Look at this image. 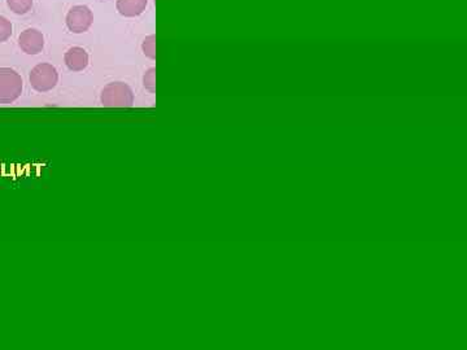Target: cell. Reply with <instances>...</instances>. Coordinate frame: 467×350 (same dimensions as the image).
I'll return each mask as SVG.
<instances>
[{
    "mask_svg": "<svg viewBox=\"0 0 467 350\" xmlns=\"http://www.w3.org/2000/svg\"><path fill=\"white\" fill-rule=\"evenodd\" d=\"M101 104L107 108H129L134 104V94L126 83H110L101 92Z\"/></svg>",
    "mask_w": 467,
    "mask_h": 350,
    "instance_id": "6da1fadb",
    "label": "cell"
},
{
    "mask_svg": "<svg viewBox=\"0 0 467 350\" xmlns=\"http://www.w3.org/2000/svg\"><path fill=\"white\" fill-rule=\"evenodd\" d=\"M22 78L10 68H0V104H10L22 94Z\"/></svg>",
    "mask_w": 467,
    "mask_h": 350,
    "instance_id": "7a4b0ae2",
    "label": "cell"
},
{
    "mask_svg": "<svg viewBox=\"0 0 467 350\" xmlns=\"http://www.w3.org/2000/svg\"><path fill=\"white\" fill-rule=\"evenodd\" d=\"M30 85L38 92H47L58 85L59 74L58 70L47 62L38 64L30 72Z\"/></svg>",
    "mask_w": 467,
    "mask_h": 350,
    "instance_id": "3957f363",
    "label": "cell"
},
{
    "mask_svg": "<svg viewBox=\"0 0 467 350\" xmlns=\"http://www.w3.org/2000/svg\"><path fill=\"white\" fill-rule=\"evenodd\" d=\"M94 22L92 10L87 6H76L67 15V26L74 34L86 33Z\"/></svg>",
    "mask_w": 467,
    "mask_h": 350,
    "instance_id": "277c9868",
    "label": "cell"
},
{
    "mask_svg": "<svg viewBox=\"0 0 467 350\" xmlns=\"http://www.w3.org/2000/svg\"><path fill=\"white\" fill-rule=\"evenodd\" d=\"M19 46L26 55H38L44 49V37L40 30H24L19 37Z\"/></svg>",
    "mask_w": 467,
    "mask_h": 350,
    "instance_id": "5b68a950",
    "label": "cell"
},
{
    "mask_svg": "<svg viewBox=\"0 0 467 350\" xmlns=\"http://www.w3.org/2000/svg\"><path fill=\"white\" fill-rule=\"evenodd\" d=\"M64 60L71 72H82L89 65V53L80 47H71L67 51Z\"/></svg>",
    "mask_w": 467,
    "mask_h": 350,
    "instance_id": "8992f818",
    "label": "cell"
},
{
    "mask_svg": "<svg viewBox=\"0 0 467 350\" xmlns=\"http://www.w3.org/2000/svg\"><path fill=\"white\" fill-rule=\"evenodd\" d=\"M148 0H117V10L125 17L140 16L147 8Z\"/></svg>",
    "mask_w": 467,
    "mask_h": 350,
    "instance_id": "52a82bcc",
    "label": "cell"
},
{
    "mask_svg": "<svg viewBox=\"0 0 467 350\" xmlns=\"http://www.w3.org/2000/svg\"><path fill=\"white\" fill-rule=\"evenodd\" d=\"M7 4L16 15H26L33 8V0H7Z\"/></svg>",
    "mask_w": 467,
    "mask_h": 350,
    "instance_id": "ba28073f",
    "label": "cell"
},
{
    "mask_svg": "<svg viewBox=\"0 0 467 350\" xmlns=\"http://www.w3.org/2000/svg\"><path fill=\"white\" fill-rule=\"evenodd\" d=\"M142 49H143V53L147 58L155 60L156 58V37L155 35H149V37L144 39L143 44H142Z\"/></svg>",
    "mask_w": 467,
    "mask_h": 350,
    "instance_id": "9c48e42d",
    "label": "cell"
},
{
    "mask_svg": "<svg viewBox=\"0 0 467 350\" xmlns=\"http://www.w3.org/2000/svg\"><path fill=\"white\" fill-rule=\"evenodd\" d=\"M143 85L146 90H148L149 92L155 94L156 92V69L151 68L146 72L144 77H143Z\"/></svg>",
    "mask_w": 467,
    "mask_h": 350,
    "instance_id": "30bf717a",
    "label": "cell"
},
{
    "mask_svg": "<svg viewBox=\"0 0 467 350\" xmlns=\"http://www.w3.org/2000/svg\"><path fill=\"white\" fill-rule=\"evenodd\" d=\"M12 35V24L8 19L0 16V43L8 40Z\"/></svg>",
    "mask_w": 467,
    "mask_h": 350,
    "instance_id": "8fae6325",
    "label": "cell"
}]
</instances>
